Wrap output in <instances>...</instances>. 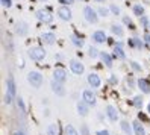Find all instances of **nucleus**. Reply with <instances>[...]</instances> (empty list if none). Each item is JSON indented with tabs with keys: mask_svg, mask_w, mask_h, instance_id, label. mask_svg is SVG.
<instances>
[{
	"mask_svg": "<svg viewBox=\"0 0 150 135\" xmlns=\"http://www.w3.org/2000/svg\"><path fill=\"white\" fill-rule=\"evenodd\" d=\"M52 90H53V91L58 94V96H64V87H62V84L61 82H56V80H53V82H52Z\"/></svg>",
	"mask_w": 150,
	"mask_h": 135,
	"instance_id": "4468645a",
	"label": "nucleus"
},
{
	"mask_svg": "<svg viewBox=\"0 0 150 135\" xmlns=\"http://www.w3.org/2000/svg\"><path fill=\"white\" fill-rule=\"evenodd\" d=\"M47 135H58V128H56V124H50V126H49Z\"/></svg>",
	"mask_w": 150,
	"mask_h": 135,
	"instance_id": "393cba45",
	"label": "nucleus"
},
{
	"mask_svg": "<svg viewBox=\"0 0 150 135\" xmlns=\"http://www.w3.org/2000/svg\"><path fill=\"white\" fill-rule=\"evenodd\" d=\"M53 80L64 84L67 80V71L64 68H55V71H53Z\"/></svg>",
	"mask_w": 150,
	"mask_h": 135,
	"instance_id": "0eeeda50",
	"label": "nucleus"
},
{
	"mask_svg": "<svg viewBox=\"0 0 150 135\" xmlns=\"http://www.w3.org/2000/svg\"><path fill=\"white\" fill-rule=\"evenodd\" d=\"M130 44H132V46H135L137 49H141V47H143V43H141L139 38H132V40H130Z\"/></svg>",
	"mask_w": 150,
	"mask_h": 135,
	"instance_id": "a878e982",
	"label": "nucleus"
},
{
	"mask_svg": "<svg viewBox=\"0 0 150 135\" xmlns=\"http://www.w3.org/2000/svg\"><path fill=\"white\" fill-rule=\"evenodd\" d=\"M100 58H102V61L105 62V65H106V67H112V58L108 55L106 52H102L100 53Z\"/></svg>",
	"mask_w": 150,
	"mask_h": 135,
	"instance_id": "6ab92c4d",
	"label": "nucleus"
},
{
	"mask_svg": "<svg viewBox=\"0 0 150 135\" xmlns=\"http://www.w3.org/2000/svg\"><path fill=\"white\" fill-rule=\"evenodd\" d=\"M71 41H73L74 46H77V47H82V46H83V40L79 38V37H76V35H73V37H71Z\"/></svg>",
	"mask_w": 150,
	"mask_h": 135,
	"instance_id": "5701e85b",
	"label": "nucleus"
},
{
	"mask_svg": "<svg viewBox=\"0 0 150 135\" xmlns=\"http://www.w3.org/2000/svg\"><path fill=\"white\" fill-rule=\"evenodd\" d=\"M93 40L96 43H105V41H106V35H105L103 31H96L93 33Z\"/></svg>",
	"mask_w": 150,
	"mask_h": 135,
	"instance_id": "2eb2a0df",
	"label": "nucleus"
},
{
	"mask_svg": "<svg viewBox=\"0 0 150 135\" xmlns=\"http://www.w3.org/2000/svg\"><path fill=\"white\" fill-rule=\"evenodd\" d=\"M120 124H121V129L125 131V134H126V135H129V134H130V126H129V123H127L126 120H123Z\"/></svg>",
	"mask_w": 150,
	"mask_h": 135,
	"instance_id": "b1692460",
	"label": "nucleus"
},
{
	"mask_svg": "<svg viewBox=\"0 0 150 135\" xmlns=\"http://www.w3.org/2000/svg\"><path fill=\"white\" fill-rule=\"evenodd\" d=\"M70 68H71V71L74 75H82L83 71H85V67L81 61H77V59H71L70 61Z\"/></svg>",
	"mask_w": 150,
	"mask_h": 135,
	"instance_id": "20e7f679",
	"label": "nucleus"
},
{
	"mask_svg": "<svg viewBox=\"0 0 150 135\" xmlns=\"http://www.w3.org/2000/svg\"><path fill=\"white\" fill-rule=\"evenodd\" d=\"M147 111H149V114H150V102H149V105H147Z\"/></svg>",
	"mask_w": 150,
	"mask_h": 135,
	"instance_id": "ea45409f",
	"label": "nucleus"
},
{
	"mask_svg": "<svg viewBox=\"0 0 150 135\" xmlns=\"http://www.w3.org/2000/svg\"><path fill=\"white\" fill-rule=\"evenodd\" d=\"M134 105H135L137 108H141V106H143V97H139V96L134 97Z\"/></svg>",
	"mask_w": 150,
	"mask_h": 135,
	"instance_id": "bb28decb",
	"label": "nucleus"
},
{
	"mask_svg": "<svg viewBox=\"0 0 150 135\" xmlns=\"http://www.w3.org/2000/svg\"><path fill=\"white\" fill-rule=\"evenodd\" d=\"M14 135H24V134H23V132H15Z\"/></svg>",
	"mask_w": 150,
	"mask_h": 135,
	"instance_id": "a19ab883",
	"label": "nucleus"
},
{
	"mask_svg": "<svg viewBox=\"0 0 150 135\" xmlns=\"http://www.w3.org/2000/svg\"><path fill=\"white\" fill-rule=\"evenodd\" d=\"M132 126H134V132H135V135H146L144 126L141 124L139 122H134V123H132Z\"/></svg>",
	"mask_w": 150,
	"mask_h": 135,
	"instance_id": "f3484780",
	"label": "nucleus"
},
{
	"mask_svg": "<svg viewBox=\"0 0 150 135\" xmlns=\"http://www.w3.org/2000/svg\"><path fill=\"white\" fill-rule=\"evenodd\" d=\"M17 103H18V106H20V109H21V111H24V103H23V100H21L20 97L17 99Z\"/></svg>",
	"mask_w": 150,
	"mask_h": 135,
	"instance_id": "c9c22d12",
	"label": "nucleus"
},
{
	"mask_svg": "<svg viewBox=\"0 0 150 135\" xmlns=\"http://www.w3.org/2000/svg\"><path fill=\"white\" fill-rule=\"evenodd\" d=\"M28 55L33 61H42L44 58H46V50H44L42 47H32V49L28 50Z\"/></svg>",
	"mask_w": 150,
	"mask_h": 135,
	"instance_id": "f03ea898",
	"label": "nucleus"
},
{
	"mask_svg": "<svg viewBox=\"0 0 150 135\" xmlns=\"http://www.w3.org/2000/svg\"><path fill=\"white\" fill-rule=\"evenodd\" d=\"M11 5H12L11 0H2V6L3 8H11Z\"/></svg>",
	"mask_w": 150,
	"mask_h": 135,
	"instance_id": "72a5a7b5",
	"label": "nucleus"
},
{
	"mask_svg": "<svg viewBox=\"0 0 150 135\" xmlns=\"http://www.w3.org/2000/svg\"><path fill=\"white\" fill-rule=\"evenodd\" d=\"M82 97H83V100H85L88 105H94L96 100H97V99H96V94L91 91V90H85L83 94H82Z\"/></svg>",
	"mask_w": 150,
	"mask_h": 135,
	"instance_id": "1a4fd4ad",
	"label": "nucleus"
},
{
	"mask_svg": "<svg viewBox=\"0 0 150 135\" xmlns=\"http://www.w3.org/2000/svg\"><path fill=\"white\" fill-rule=\"evenodd\" d=\"M58 15H59V18H62V20H65V21H70L71 20V11L68 9L67 6H61L59 9H58Z\"/></svg>",
	"mask_w": 150,
	"mask_h": 135,
	"instance_id": "6e6552de",
	"label": "nucleus"
},
{
	"mask_svg": "<svg viewBox=\"0 0 150 135\" xmlns=\"http://www.w3.org/2000/svg\"><path fill=\"white\" fill-rule=\"evenodd\" d=\"M88 111H90V109H88V103L85 100L77 103V112H79V115H86Z\"/></svg>",
	"mask_w": 150,
	"mask_h": 135,
	"instance_id": "dca6fc26",
	"label": "nucleus"
},
{
	"mask_svg": "<svg viewBox=\"0 0 150 135\" xmlns=\"http://www.w3.org/2000/svg\"><path fill=\"white\" fill-rule=\"evenodd\" d=\"M88 55H90L91 58H96L97 55H99V52H97L96 47H90V49H88Z\"/></svg>",
	"mask_w": 150,
	"mask_h": 135,
	"instance_id": "cd10ccee",
	"label": "nucleus"
},
{
	"mask_svg": "<svg viewBox=\"0 0 150 135\" xmlns=\"http://www.w3.org/2000/svg\"><path fill=\"white\" fill-rule=\"evenodd\" d=\"M109 11H111V9H106V8H103V6L99 8V14H100L102 17H106V15L109 14Z\"/></svg>",
	"mask_w": 150,
	"mask_h": 135,
	"instance_id": "7c9ffc66",
	"label": "nucleus"
},
{
	"mask_svg": "<svg viewBox=\"0 0 150 135\" xmlns=\"http://www.w3.org/2000/svg\"><path fill=\"white\" fill-rule=\"evenodd\" d=\"M138 87H139V90H141L143 93H146V94L150 93V84H149L147 79H139V80H138Z\"/></svg>",
	"mask_w": 150,
	"mask_h": 135,
	"instance_id": "ddd939ff",
	"label": "nucleus"
},
{
	"mask_svg": "<svg viewBox=\"0 0 150 135\" xmlns=\"http://www.w3.org/2000/svg\"><path fill=\"white\" fill-rule=\"evenodd\" d=\"M106 114H108V117H109V120L111 122H117L118 120V112H117V109L114 106H108L106 108Z\"/></svg>",
	"mask_w": 150,
	"mask_h": 135,
	"instance_id": "f8f14e48",
	"label": "nucleus"
},
{
	"mask_svg": "<svg viewBox=\"0 0 150 135\" xmlns=\"http://www.w3.org/2000/svg\"><path fill=\"white\" fill-rule=\"evenodd\" d=\"M109 9H111V12H112L114 15H118V14H120V8H118L117 5H111Z\"/></svg>",
	"mask_w": 150,
	"mask_h": 135,
	"instance_id": "c85d7f7f",
	"label": "nucleus"
},
{
	"mask_svg": "<svg viewBox=\"0 0 150 135\" xmlns=\"http://www.w3.org/2000/svg\"><path fill=\"white\" fill-rule=\"evenodd\" d=\"M111 31H112V33H115L117 37H123V33H125L123 28H121V26H118V24H112L111 26Z\"/></svg>",
	"mask_w": 150,
	"mask_h": 135,
	"instance_id": "aec40b11",
	"label": "nucleus"
},
{
	"mask_svg": "<svg viewBox=\"0 0 150 135\" xmlns=\"http://www.w3.org/2000/svg\"><path fill=\"white\" fill-rule=\"evenodd\" d=\"M18 33H24L26 32V23H20V28H17Z\"/></svg>",
	"mask_w": 150,
	"mask_h": 135,
	"instance_id": "2f4dec72",
	"label": "nucleus"
},
{
	"mask_svg": "<svg viewBox=\"0 0 150 135\" xmlns=\"http://www.w3.org/2000/svg\"><path fill=\"white\" fill-rule=\"evenodd\" d=\"M134 14L138 15V17H143L144 15V8L141 6V5H135L134 6Z\"/></svg>",
	"mask_w": 150,
	"mask_h": 135,
	"instance_id": "4be33fe9",
	"label": "nucleus"
},
{
	"mask_svg": "<svg viewBox=\"0 0 150 135\" xmlns=\"http://www.w3.org/2000/svg\"><path fill=\"white\" fill-rule=\"evenodd\" d=\"M41 41H42L44 44H49V46H52V44H55L56 38H55V35H53V33L46 32V33H42V35H41Z\"/></svg>",
	"mask_w": 150,
	"mask_h": 135,
	"instance_id": "9b49d317",
	"label": "nucleus"
},
{
	"mask_svg": "<svg viewBox=\"0 0 150 135\" xmlns=\"http://www.w3.org/2000/svg\"><path fill=\"white\" fill-rule=\"evenodd\" d=\"M141 24H143V26H144V28H149V26H147V24H150V23H149V20L146 18V17H144V15H143V17H141Z\"/></svg>",
	"mask_w": 150,
	"mask_h": 135,
	"instance_id": "f704fd0d",
	"label": "nucleus"
},
{
	"mask_svg": "<svg viewBox=\"0 0 150 135\" xmlns=\"http://www.w3.org/2000/svg\"><path fill=\"white\" fill-rule=\"evenodd\" d=\"M59 2L62 3V5H71V3L74 2V0H59Z\"/></svg>",
	"mask_w": 150,
	"mask_h": 135,
	"instance_id": "e433bc0d",
	"label": "nucleus"
},
{
	"mask_svg": "<svg viewBox=\"0 0 150 135\" xmlns=\"http://www.w3.org/2000/svg\"><path fill=\"white\" fill-rule=\"evenodd\" d=\"M15 97V82H14V77L9 76L6 79V96H5V103L9 105L12 102V99Z\"/></svg>",
	"mask_w": 150,
	"mask_h": 135,
	"instance_id": "f257e3e1",
	"label": "nucleus"
},
{
	"mask_svg": "<svg viewBox=\"0 0 150 135\" xmlns=\"http://www.w3.org/2000/svg\"><path fill=\"white\" fill-rule=\"evenodd\" d=\"M144 40H146V43H147V46H150V33H147V35H146Z\"/></svg>",
	"mask_w": 150,
	"mask_h": 135,
	"instance_id": "58836bf2",
	"label": "nucleus"
},
{
	"mask_svg": "<svg viewBox=\"0 0 150 135\" xmlns=\"http://www.w3.org/2000/svg\"><path fill=\"white\" fill-rule=\"evenodd\" d=\"M64 134H65V135H79V134H77V131H76V129L73 128L71 124H67V126H65V129H64Z\"/></svg>",
	"mask_w": 150,
	"mask_h": 135,
	"instance_id": "412c9836",
	"label": "nucleus"
},
{
	"mask_svg": "<svg viewBox=\"0 0 150 135\" xmlns=\"http://www.w3.org/2000/svg\"><path fill=\"white\" fill-rule=\"evenodd\" d=\"M130 65H132V68H134V70H137V71H141V65H138L135 61H130Z\"/></svg>",
	"mask_w": 150,
	"mask_h": 135,
	"instance_id": "473e14b6",
	"label": "nucleus"
},
{
	"mask_svg": "<svg viewBox=\"0 0 150 135\" xmlns=\"http://www.w3.org/2000/svg\"><path fill=\"white\" fill-rule=\"evenodd\" d=\"M37 17L42 23H52V20H53V14H50V11H47V9H40L37 12Z\"/></svg>",
	"mask_w": 150,
	"mask_h": 135,
	"instance_id": "39448f33",
	"label": "nucleus"
},
{
	"mask_svg": "<svg viewBox=\"0 0 150 135\" xmlns=\"http://www.w3.org/2000/svg\"><path fill=\"white\" fill-rule=\"evenodd\" d=\"M97 135H109V131H106V129L99 131V132H97Z\"/></svg>",
	"mask_w": 150,
	"mask_h": 135,
	"instance_id": "4c0bfd02",
	"label": "nucleus"
},
{
	"mask_svg": "<svg viewBox=\"0 0 150 135\" xmlns=\"http://www.w3.org/2000/svg\"><path fill=\"white\" fill-rule=\"evenodd\" d=\"M83 14H85V18H86L88 23H93V24L97 23V14H96V11L93 9L91 6H85Z\"/></svg>",
	"mask_w": 150,
	"mask_h": 135,
	"instance_id": "423d86ee",
	"label": "nucleus"
},
{
	"mask_svg": "<svg viewBox=\"0 0 150 135\" xmlns=\"http://www.w3.org/2000/svg\"><path fill=\"white\" fill-rule=\"evenodd\" d=\"M28 80L29 84L35 88H40L42 85V75L38 73V71H30V73L28 75Z\"/></svg>",
	"mask_w": 150,
	"mask_h": 135,
	"instance_id": "7ed1b4c3",
	"label": "nucleus"
},
{
	"mask_svg": "<svg viewBox=\"0 0 150 135\" xmlns=\"http://www.w3.org/2000/svg\"><path fill=\"white\" fill-rule=\"evenodd\" d=\"M123 23H125V24H127L130 29H134V28H135V26H134V23H132V20L129 18V17H125V18H123Z\"/></svg>",
	"mask_w": 150,
	"mask_h": 135,
	"instance_id": "c756f323",
	"label": "nucleus"
},
{
	"mask_svg": "<svg viewBox=\"0 0 150 135\" xmlns=\"http://www.w3.org/2000/svg\"><path fill=\"white\" fill-rule=\"evenodd\" d=\"M149 28H150V24H149Z\"/></svg>",
	"mask_w": 150,
	"mask_h": 135,
	"instance_id": "37998d69",
	"label": "nucleus"
},
{
	"mask_svg": "<svg viewBox=\"0 0 150 135\" xmlns=\"http://www.w3.org/2000/svg\"><path fill=\"white\" fill-rule=\"evenodd\" d=\"M88 84H90L93 88H99L100 87V77H99V75H96V73L88 75Z\"/></svg>",
	"mask_w": 150,
	"mask_h": 135,
	"instance_id": "9d476101",
	"label": "nucleus"
},
{
	"mask_svg": "<svg viewBox=\"0 0 150 135\" xmlns=\"http://www.w3.org/2000/svg\"><path fill=\"white\" fill-rule=\"evenodd\" d=\"M97 2H105V0H97Z\"/></svg>",
	"mask_w": 150,
	"mask_h": 135,
	"instance_id": "79ce46f5",
	"label": "nucleus"
},
{
	"mask_svg": "<svg viewBox=\"0 0 150 135\" xmlns=\"http://www.w3.org/2000/svg\"><path fill=\"white\" fill-rule=\"evenodd\" d=\"M114 53H115V56L121 58V59H125V52H123V43H115V49H114Z\"/></svg>",
	"mask_w": 150,
	"mask_h": 135,
	"instance_id": "a211bd4d",
	"label": "nucleus"
}]
</instances>
